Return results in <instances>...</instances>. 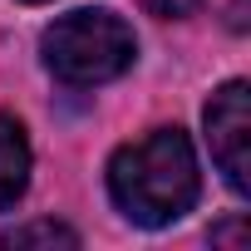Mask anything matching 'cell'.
<instances>
[{
    "label": "cell",
    "mask_w": 251,
    "mask_h": 251,
    "mask_svg": "<svg viewBox=\"0 0 251 251\" xmlns=\"http://www.w3.org/2000/svg\"><path fill=\"white\" fill-rule=\"evenodd\" d=\"M202 173L182 128H153L108 158V197L138 226H168L197 207Z\"/></svg>",
    "instance_id": "cell-1"
},
{
    "label": "cell",
    "mask_w": 251,
    "mask_h": 251,
    "mask_svg": "<svg viewBox=\"0 0 251 251\" xmlns=\"http://www.w3.org/2000/svg\"><path fill=\"white\" fill-rule=\"evenodd\" d=\"M40 54H45V69L69 84V89H94V84H108L118 79L123 69L133 64L138 54V40H133V25L113 15V10H74V15H59L45 35H40Z\"/></svg>",
    "instance_id": "cell-2"
},
{
    "label": "cell",
    "mask_w": 251,
    "mask_h": 251,
    "mask_svg": "<svg viewBox=\"0 0 251 251\" xmlns=\"http://www.w3.org/2000/svg\"><path fill=\"white\" fill-rule=\"evenodd\" d=\"M207 148L217 173L226 177V187L236 197L251 192V84L246 79H226L212 103H207Z\"/></svg>",
    "instance_id": "cell-3"
},
{
    "label": "cell",
    "mask_w": 251,
    "mask_h": 251,
    "mask_svg": "<svg viewBox=\"0 0 251 251\" xmlns=\"http://www.w3.org/2000/svg\"><path fill=\"white\" fill-rule=\"evenodd\" d=\"M25 187H30V138L10 113H0V212L15 207Z\"/></svg>",
    "instance_id": "cell-4"
},
{
    "label": "cell",
    "mask_w": 251,
    "mask_h": 251,
    "mask_svg": "<svg viewBox=\"0 0 251 251\" xmlns=\"http://www.w3.org/2000/svg\"><path fill=\"white\" fill-rule=\"evenodd\" d=\"M5 246H79V231H69L64 222H30V226H15Z\"/></svg>",
    "instance_id": "cell-5"
},
{
    "label": "cell",
    "mask_w": 251,
    "mask_h": 251,
    "mask_svg": "<svg viewBox=\"0 0 251 251\" xmlns=\"http://www.w3.org/2000/svg\"><path fill=\"white\" fill-rule=\"evenodd\" d=\"M143 5H148L153 15H163V20H182V15L197 10V0H143Z\"/></svg>",
    "instance_id": "cell-6"
},
{
    "label": "cell",
    "mask_w": 251,
    "mask_h": 251,
    "mask_svg": "<svg viewBox=\"0 0 251 251\" xmlns=\"http://www.w3.org/2000/svg\"><path fill=\"white\" fill-rule=\"evenodd\" d=\"M25 5H45V0H25Z\"/></svg>",
    "instance_id": "cell-7"
}]
</instances>
